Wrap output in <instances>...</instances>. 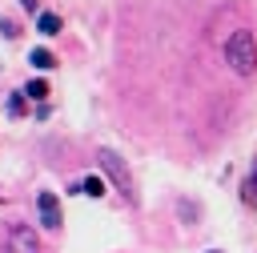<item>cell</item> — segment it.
<instances>
[{"mask_svg":"<svg viewBox=\"0 0 257 253\" xmlns=\"http://www.w3.org/2000/svg\"><path fill=\"white\" fill-rule=\"evenodd\" d=\"M225 64H229L237 76H253V72H257V44H253V32H249V28H237V32L225 40Z\"/></svg>","mask_w":257,"mask_h":253,"instance_id":"1","label":"cell"},{"mask_svg":"<svg viewBox=\"0 0 257 253\" xmlns=\"http://www.w3.org/2000/svg\"><path fill=\"white\" fill-rule=\"evenodd\" d=\"M96 157H100V169H104V173H108V177L116 181V189H120V193H124L128 201H137V189H133V173L124 169V161H120V157H116L112 149H100Z\"/></svg>","mask_w":257,"mask_h":253,"instance_id":"2","label":"cell"},{"mask_svg":"<svg viewBox=\"0 0 257 253\" xmlns=\"http://www.w3.org/2000/svg\"><path fill=\"white\" fill-rule=\"evenodd\" d=\"M4 249H8V253H40V241H36V233H32L28 225H12Z\"/></svg>","mask_w":257,"mask_h":253,"instance_id":"3","label":"cell"},{"mask_svg":"<svg viewBox=\"0 0 257 253\" xmlns=\"http://www.w3.org/2000/svg\"><path fill=\"white\" fill-rule=\"evenodd\" d=\"M36 213H40V225L44 229H60V201H56V193H36Z\"/></svg>","mask_w":257,"mask_h":253,"instance_id":"4","label":"cell"},{"mask_svg":"<svg viewBox=\"0 0 257 253\" xmlns=\"http://www.w3.org/2000/svg\"><path fill=\"white\" fill-rule=\"evenodd\" d=\"M36 32H40V36H56V32H60V16H56V12H40V16H36Z\"/></svg>","mask_w":257,"mask_h":253,"instance_id":"5","label":"cell"},{"mask_svg":"<svg viewBox=\"0 0 257 253\" xmlns=\"http://www.w3.org/2000/svg\"><path fill=\"white\" fill-rule=\"evenodd\" d=\"M28 64H32V68H40V72H48V68L56 64V56H52L48 48H32V52H28Z\"/></svg>","mask_w":257,"mask_h":253,"instance_id":"6","label":"cell"},{"mask_svg":"<svg viewBox=\"0 0 257 253\" xmlns=\"http://www.w3.org/2000/svg\"><path fill=\"white\" fill-rule=\"evenodd\" d=\"M20 92H24L28 100H48V84H44V80H28Z\"/></svg>","mask_w":257,"mask_h":253,"instance_id":"7","label":"cell"},{"mask_svg":"<svg viewBox=\"0 0 257 253\" xmlns=\"http://www.w3.org/2000/svg\"><path fill=\"white\" fill-rule=\"evenodd\" d=\"M80 193L84 197H104V177H84L80 181Z\"/></svg>","mask_w":257,"mask_h":253,"instance_id":"8","label":"cell"},{"mask_svg":"<svg viewBox=\"0 0 257 253\" xmlns=\"http://www.w3.org/2000/svg\"><path fill=\"white\" fill-rule=\"evenodd\" d=\"M241 197H245V205H257V173H249V177H245Z\"/></svg>","mask_w":257,"mask_h":253,"instance_id":"9","label":"cell"},{"mask_svg":"<svg viewBox=\"0 0 257 253\" xmlns=\"http://www.w3.org/2000/svg\"><path fill=\"white\" fill-rule=\"evenodd\" d=\"M8 112H12V116L24 112V92H12V96H8Z\"/></svg>","mask_w":257,"mask_h":253,"instance_id":"10","label":"cell"},{"mask_svg":"<svg viewBox=\"0 0 257 253\" xmlns=\"http://www.w3.org/2000/svg\"><path fill=\"white\" fill-rule=\"evenodd\" d=\"M0 32H4V36H8V40H16V36H20V28H16V24H12V20H0Z\"/></svg>","mask_w":257,"mask_h":253,"instance_id":"11","label":"cell"},{"mask_svg":"<svg viewBox=\"0 0 257 253\" xmlns=\"http://www.w3.org/2000/svg\"><path fill=\"white\" fill-rule=\"evenodd\" d=\"M20 8H24V12H36L40 4H36V0H20Z\"/></svg>","mask_w":257,"mask_h":253,"instance_id":"12","label":"cell"},{"mask_svg":"<svg viewBox=\"0 0 257 253\" xmlns=\"http://www.w3.org/2000/svg\"><path fill=\"white\" fill-rule=\"evenodd\" d=\"M209 253H221V249H209Z\"/></svg>","mask_w":257,"mask_h":253,"instance_id":"13","label":"cell"}]
</instances>
